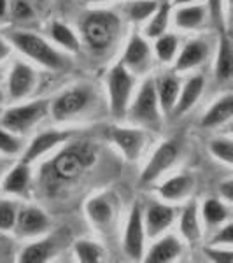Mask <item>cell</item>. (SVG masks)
<instances>
[{
  "label": "cell",
  "instance_id": "cell-3",
  "mask_svg": "<svg viewBox=\"0 0 233 263\" xmlns=\"http://www.w3.org/2000/svg\"><path fill=\"white\" fill-rule=\"evenodd\" d=\"M83 39L95 53H105L116 44L121 33V20L112 11H91L81 25Z\"/></svg>",
  "mask_w": 233,
  "mask_h": 263
},
{
  "label": "cell",
  "instance_id": "cell-47",
  "mask_svg": "<svg viewBox=\"0 0 233 263\" xmlns=\"http://www.w3.org/2000/svg\"><path fill=\"white\" fill-rule=\"evenodd\" d=\"M35 2H42V0H35Z\"/></svg>",
  "mask_w": 233,
  "mask_h": 263
},
{
  "label": "cell",
  "instance_id": "cell-41",
  "mask_svg": "<svg viewBox=\"0 0 233 263\" xmlns=\"http://www.w3.org/2000/svg\"><path fill=\"white\" fill-rule=\"evenodd\" d=\"M219 195H221V198L224 202H233V181L231 179L221 182V186H219Z\"/></svg>",
  "mask_w": 233,
  "mask_h": 263
},
{
  "label": "cell",
  "instance_id": "cell-35",
  "mask_svg": "<svg viewBox=\"0 0 233 263\" xmlns=\"http://www.w3.org/2000/svg\"><path fill=\"white\" fill-rule=\"evenodd\" d=\"M209 151L214 158L219 160V162H223L226 165L233 163V144L230 139H224V137L212 139V141L209 142Z\"/></svg>",
  "mask_w": 233,
  "mask_h": 263
},
{
  "label": "cell",
  "instance_id": "cell-9",
  "mask_svg": "<svg viewBox=\"0 0 233 263\" xmlns=\"http://www.w3.org/2000/svg\"><path fill=\"white\" fill-rule=\"evenodd\" d=\"M146 240V228H144V211L141 203H135L128 214L123 235V251L130 260H142L144 256V244Z\"/></svg>",
  "mask_w": 233,
  "mask_h": 263
},
{
  "label": "cell",
  "instance_id": "cell-2",
  "mask_svg": "<svg viewBox=\"0 0 233 263\" xmlns=\"http://www.w3.org/2000/svg\"><path fill=\"white\" fill-rule=\"evenodd\" d=\"M6 39L9 41L11 46H14L21 54L27 58L37 62L39 65L46 67L49 70L62 72L70 69V58L65 57L62 51L49 44L41 35L28 30H18V28H11L6 32Z\"/></svg>",
  "mask_w": 233,
  "mask_h": 263
},
{
  "label": "cell",
  "instance_id": "cell-30",
  "mask_svg": "<svg viewBox=\"0 0 233 263\" xmlns=\"http://www.w3.org/2000/svg\"><path fill=\"white\" fill-rule=\"evenodd\" d=\"M179 51V37L173 33H162L154 39V54L160 62L170 63L176 60V54Z\"/></svg>",
  "mask_w": 233,
  "mask_h": 263
},
{
  "label": "cell",
  "instance_id": "cell-6",
  "mask_svg": "<svg viewBox=\"0 0 233 263\" xmlns=\"http://www.w3.org/2000/svg\"><path fill=\"white\" fill-rule=\"evenodd\" d=\"M95 102V93L86 84H77L69 90L62 91L49 104V114L56 121H67L72 118H77L79 114L91 107Z\"/></svg>",
  "mask_w": 233,
  "mask_h": 263
},
{
  "label": "cell",
  "instance_id": "cell-21",
  "mask_svg": "<svg viewBox=\"0 0 233 263\" xmlns=\"http://www.w3.org/2000/svg\"><path fill=\"white\" fill-rule=\"evenodd\" d=\"M32 174H30V163L20 162L11 168L9 174L2 181V192L7 195H27L30 188Z\"/></svg>",
  "mask_w": 233,
  "mask_h": 263
},
{
  "label": "cell",
  "instance_id": "cell-22",
  "mask_svg": "<svg viewBox=\"0 0 233 263\" xmlns=\"http://www.w3.org/2000/svg\"><path fill=\"white\" fill-rule=\"evenodd\" d=\"M233 116V95L226 93L219 100H216L209 107V111L202 116L200 126L203 128H216L221 126L223 123H226Z\"/></svg>",
  "mask_w": 233,
  "mask_h": 263
},
{
  "label": "cell",
  "instance_id": "cell-25",
  "mask_svg": "<svg viewBox=\"0 0 233 263\" xmlns=\"http://www.w3.org/2000/svg\"><path fill=\"white\" fill-rule=\"evenodd\" d=\"M214 74L218 83H228L233 76V49H231V41L226 32H223L221 39H219V49H218V57H216Z\"/></svg>",
  "mask_w": 233,
  "mask_h": 263
},
{
  "label": "cell",
  "instance_id": "cell-46",
  "mask_svg": "<svg viewBox=\"0 0 233 263\" xmlns=\"http://www.w3.org/2000/svg\"><path fill=\"white\" fill-rule=\"evenodd\" d=\"M4 102V93H2V90H0V104Z\"/></svg>",
  "mask_w": 233,
  "mask_h": 263
},
{
  "label": "cell",
  "instance_id": "cell-29",
  "mask_svg": "<svg viewBox=\"0 0 233 263\" xmlns=\"http://www.w3.org/2000/svg\"><path fill=\"white\" fill-rule=\"evenodd\" d=\"M49 32H51V37L53 41L56 42L58 46H62L65 51H70V53H77L79 51V39L75 35V32L72 30L70 27H67L65 23L62 21H53L49 27Z\"/></svg>",
  "mask_w": 233,
  "mask_h": 263
},
{
  "label": "cell",
  "instance_id": "cell-44",
  "mask_svg": "<svg viewBox=\"0 0 233 263\" xmlns=\"http://www.w3.org/2000/svg\"><path fill=\"white\" fill-rule=\"evenodd\" d=\"M173 6H186V4H197L202 2V0H172Z\"/></svg>",
  "mask_w": 233,
  "mask_h": 263
},
{
  "label": "cell",
  "instance_id": "cell-43",
  "mask_svg": "<svg viewBox=\"0 0 233 263\" xmlns=\"http://www.w3.org/2000/svg\"><path fill=\"white\" fill-rule=\"evenodd\" d=\"M7 11H9V0H0V20L6 18Z\"/></svg>",
  "mask_w": 233,
  "mask_h": 263
},
{
  "label": "cell",
  "instance_id": "cell-32",
  "mask_svg": "<svg viewBox=\"0 0 233 263\" xmlns=\"http://www.w3.org/2000/svg\"><path fill=\"white\" fill-rule=\"evenodd\" d=\"M156 7H158V0H132L125 6V14L130 21L142 23L151 18Z\"/></svg>",
  "mask_w": 233,
  "mask_h": 263
},
{
  "label": "cell",
  "instance_id": "cell-24",
  "mask_svg": "<svg viewBox=\"0 0 233 263\" xmlns=\"http://www.w3.org/2000/svg\"><path fill=\"white\" fill-rule=\"evenodd\" d=\"M193 184L195 181L189 174H177V176L165 181L163 184H160L158 193L163 200H183V198H186L191 193Z\"/></svg>",
  "mask_w": 233,
  "mask_h": 263
},
{
  "label": "cell",
  "instance_id": "cell-10",
  "mask_svg": "<svg viewBox=\"0 0 233 263\" xmlns=\"http://www.w3.org/2000/svg\"><path fill=\"white\" fill-rule=\"evenodd\" d=\"M75 132L74 130H44L41 134H37L32 139L30 144L27 146V149L23 151L21 156V162L25 163H32L35 160H39L41 156H44L46 153H49L51 149H54L60 144H65L67 141L74 139Z\"/></svg>",
  "mask_w": 233,
  "mask_h": 263
},
{
  "label": "cell",
  "instance_id": "cell-18",
  "mask_svg": "<svg viewBox=\"0 0 233 263\" xmlns=\"http://www.w3.org/2000/svg\"><path fill=\"white\" fill-rule=\"evenodd\" d=\"M86 214L99 230H107L116 218V202L107 195L93 197L86 202Z\"/></svg>",
  "mask_w": 233,
  "mask_h": 263
},
{
  "label": "cell",
  "instance_id": "cell-27",
  "mask_svg": "<svg viewBox=\"0 0 233 263\" xmlns=\"http://www.w3.org/2000/svg\"><path fill=\"white\" fill-rule=\"evenodd\" d=\"M181 233L189 244H195L202 237V228H200V219H198V205L197 202H189L184 207L183 214H181L179 221Z\"/></svg>",
  "mask_w": 233,
  "mask_h": 263
},
{
  "label": "cell",
  "instance_id": "cell-23",
  "mask_svg": "<svg viewBox=\"0 0 233 263\" xmlns=\"http://www.w3.org/2000/svg\"><path fill=\"white\" fill-rule=\"evenodd\" d=\"M183 251V246L181 240L173 235H165L158 242H154L151 246L149 253L146 256L147 263H168L173 261Z\"/></svg>",
  "mask_w": 233,
  "mask_h": 263
},
{
  "label": "cell",
  "instance_id": "cell-42",
  "mask_svg": "<svg viewBox=\"0 0 233 263\" xmlns=\"http://www.w3.org/2000/svg\"><path fill=\"white\" fill-rule=\"evenodd\" d=\"M11 53V44L9 41H6L4 37H0V62L6 60L7 57H9Z\"/></svg>",
  "mask_w": 233,
  "mask_h": 263
},
{
  "label": "cell",
  "instance_id": "cell-28",
  "mask_svg": "<svg viewBox=\"0 0 233 263\" xmlns=\"http://www.w3.org/2000/svg\"><path fill=\"white\" fill-rule=\"evenodd\" d=\"M170 16H172V4L168 0L158 2V7L151 14L149 23L146 25V37L156 39V37H160L162 33L167 32L168 23H170Z\"/></svg>",
  "mask_w": 233,
  "mask_h": 263
},
{
  "label": "cell",
  "instance_id": "cell-5",
  "mask_svg": "<svg viewBox=\"0 0 233 263\" xmlns=\"http://www.w3.org/2000/svg\"><path fill=\"white\" fill-rule=\"evenodd\" d=\"M49 104H51V100L41 99V100H33V102H28V104H21V105H16V107H11L0 116V125L16 135H25V134H28L37 123H41L48 116Z\"/></svg>",
  "mask_w": 233,
  "mask_h": 263
},
{
  "label": "cell",
  "instance_id": "cell-37",
  "mask_svg": "<svg viewBox=\"0 0 233 263\" xmlns=\"http://www.w3.org/2000/svg\"><path fill=\"white\" fill-rule=\"evenodd\" d=\"M11 16L18 21H28L35 16V9H33L30 0H12Z\"/></svg>",
  "mask_w": 233,
  "mask_h": 263
},
{
  "label": "cell",
  "instance_id": "cell-8",
  "mask_svg": "<svg viewBox=\"0 0 233 263\" xmlns=\"http://www.w3.org/2000/svg\"><path fill=\"white\" fill-rule=\"evenodd\" d=\"M179 155H181V146L177 141H165L160 144L141 174L142 184H151V182L158 181L168 168L173 167V163L177 162Z\"/></svg>",
  "mask_w": 233,
  "mask_h": 263
},
{
  "label": "cell",
  "instance_id": "cell-7",
  "mask_svg": "<svg viewBox=\"0 0 233 263\" xmlns=\"http://www.w3.org/2000/svg\"><path fill=\"white\" fill-rule=\"evenodd\" d=\"M135 79L133 74L120 62L109 70L107 91H109V109L114 118H125L130 100L133 97Z\"/></svg>",
  "mask_w": 233,
  "mask_h": 263
},
{
  "label": "cell",
  "instance_id": "cell-31",
  "mask_svg": "<svg viewBox=\"0 0 233 263\" xmlns=\"http://www.w3.org/2000/svg\"><path fill=\"white\" fill-rule=\"evenodd\" d=\"M202 218L209 227H219L228 219V207L219 198H209L202 207Z\"/></svg>",
  "mask_w": 233,
  "mask_h": 263
},
{
  "label": "cell",
  "instance_id": "cell-19",
  "mask_svg": "<svg viewBox=\"0 0 233 263\" xmlns=\"http://www.w3.org/2000/svg\"><path fill=\"white\" fill-rule=\"evenodd\" d=\"M154 88H156V97H158L160 111L165 116H170L173 105L177 102L181 91V81L177 78V74H163L160 78L154 79Z\"/></svg>",
  "mask_w": 233,
  "mask_h": 263
},
{
  "label": "cell",
  "instance_id": "cell-4",
  "mask_svg": "<svg viewBox=\"0 0 233 263\" xmlns=\"http://www.w3.org/2000/svg\"><path fill=\"white\" fill-rule=\"evenodd\" d=\"M162 111H160L158 97H156L154 78H147L141 84L137 95L133 100H130V105L126 109V116L130 121L142 125L144 128L158 130L162 126Z\"/></svg>",
  "mask_w": 233,
  "mask_h": 263
},
{
  "label": "cell",
  "instance_id": "cell-13",
  "mask_svg": "<svg viewBox=\"0 0 233 263\" xmlns=\"http://www.w3.org/2000/svg\"><path fill=\"white\" fill-rule=\"evenodd\" d=\"M121 63L130 72H135V74H142V72H146L149 69L151 48H149V44H147V41L139 35V33H133L125 48Z\"/></svg>",
  "mask_w": 233,
  "mask_h": 263
},
{
  "label": "cell",
  "instance_id": "cell-12",
  "mask_svg": "<svg viewBox=\"0 0 233 263\" xmlns=\"http://www.w3.org/2000/svg\"><path fill=\"white\" fill-rule=\"evenodd\" d=\"M109 139L130 162H133V160H137L141 156L142 147L146 144V134L139 128L116 126V128H111V132H109Z\"/></svg>",
  "mask_w": 233,
  "mask_h": 263
},
{
  "label": "cell",
  "instance_id": "cell-39",
  "mask_svg": "<svg viewBox=\"0 0 233 263\" xmlns=\"http://www.w3.org/2000/svg\"><path fill=\"white\" fill-rule=\"evenodd\" d=\"M203 253H205V256L209 258V260H212L216 263H231L233 261V251L230 248L218 249V246H214V248H205Z\"/></svg>",
  "mask_w": 233,
  "mask_h": 263
},
{
  "label": "cell",
  "instance_id": "cell-16",
  "mask_svg": "<svg viewBox=\"0 0 233 263\" xmlns=\"http://www.w3.org/2000/svg\"><path fill=\"white\" fill-rule=\"evenodd\" d=\"M210 46L207 41L203 39H191L184 44V48L181 49V53L177 54L176 65H173V72H186L197 69L198 65H202L203 62L209 58Z\"/></svg>",
  "mask_w": 233,
  "mask_h": 263
},
{
  "label": "cell",
  "instance_id": "cell-14",
  "mask_svg": "<svg viewBox=\"0 0 233 263\" xmlns=\"http://www.w3.org/2000/svg\"><path fill=\"white\" fill-rule=\"evenodd\" d=\"M176 218V211L170 205L162 202H151L147 205L146 213H144V228H146V235L151 239L162 235L168 227L173 223Z\"/></svg>",
  "mask_w": 233,
  "mask_h": 263
},
{
  "label": "cell",
  "instance_id": "cell-11",
  "mask_svg": "<svg viewBox=\"0 0 233 263\" xmlns=\"http://www.w3.org/2000/svg\"><path fill=\"white\" fill-rule=\"evenodd\" d=\"M51 228V219L49 216L41 209V207H23L18 211L16 216V223L12 230L16 232L18 237L23 239H30V237H39L42 233H46Z\"/></svg>",
  "mask_w": 233,
  "mask_h": 263
},
{
  "label": "cell",
  "instance_id": "cell-26",
  "mask_svg": "<svg viewBox=\"0 0 233 263\" xmlns=\"http://www.w3.org/2000/svg\"><path fill=\"white\" fill-rule=\"evenodd\" d=\"M56 240L54 239H44V240H39V242H33L30 246L23 249L20 253V258L18 260L21 263H44V261H49L51 258L56 254Z\"/></svg>",
  "mask_w": 233,
  "mask_h": 263
},
{
  "label": "cell",
  "instance_id": "cell-15",
  "mask_svg": "<svg viewBox=\"0 0 233 263\" xmlns=\"http://www.w3.org/2000/svg\"><path fill=\"white\" fill-rule=\"evenodd\" d=\"M37 83L35 70L30 65L23 62H16L11 69L9 79H7V88H9V97L12 100L25 99L33 91V86Z\"/></svg>",
  "mask_w": 233,
  "mask_h": 263
},
{
  "label": "cell",
  "instance_id": "cell-45",
  "mask_svg": "<svg viewBox=\"0 0 233 263\" xmlns=\"http://www.w3.org/2000/svg\"><path fill=\"white\" fill-rule=\"evenodd\" d=\"M90 4H99V2H111V0H86Z\"/></svg>",
  "mask_w": 233,
  "mask_h": 263
},
{
  "label": "cell",
  "instance_id": "cell-17",
  "mask_svg": "<svg viewBox=\"0 0 233 263\" xmlns=\"http://www.w3.org/2000/svg\"><path fill=\"white\" fill-rule=\"evenodd\" d=\"M203 88H205V78H203V76L198 74V76L189 78L188 81L184 83V86H181L179 97H177V102H176V105H173L170 116L181 118L188 111H191L195 105H197V102L200 100Z\"/></svg>",
  "mask_w": 233,
  "mask_h": 263
},
{
  "label": "cell",
  "instance_id": "cell-33",
  "mask_svg": "<svg viewBox=\"0 0 233 263\" xmlns=\"http://www.w3.org/2000/svg\"><path fill=\"white\" fill-rule=\"evenodd\" d=\"M74 253L77 260L83 263H96L104 256V249L91 240H77L74 244Z\"/></svg>",
  "mask_w": 233,
  "mask_h": 263
},
{
  "label": "cell",
  "instance_id": "cell-20",
  "mask_svg": "<svg viewBox=\"0 0 233 263\" xmlns=\"http://www.w3.org/2000/svg\"><path fill=\"white\" fill-rule=\"evenodd\" d=\"M209 20V12L203 4H186L179 6L173 14V23L179 30H198Z\"/></svg>",
  "mask_w": 233,
  "mask_h": 263
},
{
  "label": "cell",
  "instance_id": "cell-38",
  "mask_svg": "<svg viewBox=\"0 0 233 263\" xmlns=\"http://www.w3.org/2000/svg\"><path fill=\"white\" fill-rule=\"evenodd\" d=\"M207 12H209V20L219 32L224 30V14H223V0H207Z\"/></svg>",
  "mask_w": 233,
  "mask_h": 263
},
{
  "label": "cell",
  "instance_id": "cell-40",
  "mask_svg": "<svg viewBox=\"0 0 233 263\" xmlns=\"http://www.w3.org/2000/svg\"><path fill=\"white\" fill-rule=\"evenodd\" d=\"M212 246H230L233 244V224L231 223H226L223 228H219V232L214 235L212 242H210Z\"/></svg>",
  "mask_w": 233,
  "mask_h": 263
},
{
  "label": "cell",
  "instance_id": "cell-36",
  "mask_svg": "<svg viewBox=\"0 0 233 263\" xmlns=\"http://www.w3.org/2000/svg\"><path fill=\"white\" fill-rule=\"evenodd\" d=\"M16 216H18L16 203L7 200V198H0V230H12L16 223Z\"/></svg>",
  "mask_w": 233,
  "mask_h": 263
},
{
  "label": "cell",
  "instance_id": "cell-34",
  "mask_svg": "<svg viewBox=\"0 0 233 263\" xmlns=\"http://www.w3.org/2000/svg\"><path fill=\"white\" fill-rule=\"evenodd\" d=\"M23 151V141L20 135L12 134L0 125V153L6 156H16Z\"/></svg>",
  "mask_w": 233,
  "mask_h": 263
},
{
  "label": "cell",
  "instance_id": "cell-1",
  "mask_svg": "<svg viewBox=\"0 0 233 263\" xmlns=\"http://www.w3.org/2000/svg\"><path fill=\"white\" fill-rule=\"evenodd\" d=\"M67 146L44 165L41 174V182L49 195L62 186L79 181L86 171L95 165L99 149L90 141H67Z\"/></svg>",
  "mask_w": 233,
  "mask_h": 263
}]
</instances>
